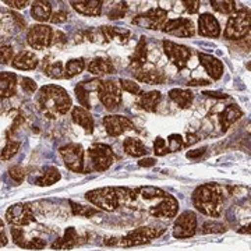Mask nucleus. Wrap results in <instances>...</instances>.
I'll use <instances>...</instances> for the list:
<instances>
[{"label": "nucleus", "mask_w": 251, "mask_h": 251, "mask_svg": "<svg viewBox=\"0 0 251 251\" xmlns=\"http://www.w3.org/2000/svg\"><path fill=\"white\" fill-rule=\"evenodd\" d=\"M36 102L41 110L45 113V116L49 119H56L57 116L66 115L73 106L70 95L59 85L42 87L38 92Z\"/></svg>", "instance_id": "nucleus-1"}, {"label": "nucleus", "mask_w": 251, "mask_h": 251, "mask_svg": "<svg viewBox=\"0 0 251 251\" xmlns=\"http://www.w3.org/2000/svg\"><path fill=\"white\" fill-rule=\"evenodd\" d=\"M193 204L201 214L212 218H219L224 206V190L216 183L202 184L193 193Z\"/></svg>", "instance_id": "nucleus-2"}, {"label": "nucleus", "mask_w": 251, "mask_h": 251, "mask_svg": "<svg viewBox=\"0 0 251 251\" xmlns=\"http://www.w3.org/2000/svg\"><path fill=\"white\" fill-rule=\"evenodd\" d=\"M138 197V190L130 188H115V187H102L91 190L85 194V198L91 204L98 206L99 211H108L112 212L117 209L120 198H130L135 200Z\"/></svg>", "instance_id": "nucleus-3"}, {"label": "nucleus", "mask_w": 251, "mask_h": 251, "mask_svg": "<svg viewBox=\"0 0 251 251\" xmlns=\"http://www.w3.org/2000/svg\"><path fill=\"white\" fill-rule=\"evenodd\" d=\"M249 34H250V10L240 9L234 11L227 21V25L225 29V38L239 41Z\"/></svg>", "instance_id": "nucleus-4"}, {"label": "nucleus", "mask_w": 251, "mask_h": 251, "mask_svg": "<svg viewBox=\"0 0 251 251\" xmlns=\"http://www.w3.org/2000/svg\"><path fill=\"white\" fill-rule=\"evenodd\" d=\"M163 233H165L163 227L143 226V227H137L134 230L128 232L125 237H122L120 244L123 247H135V246H141V244L152 242L153 239L159 237Z\"/></svg>", "instance_id": "nucleus-5"}, {"label": "nucleus", "mask_w": 251, "mask_h": 251, "mask_svg": "<svg viewBox=\"0 0 251 251\" xmlns=\"http://www.w3.org/2000/svg\"><path fill=\"white\" fill-rule=\"evenodd\" d=\"M92 169L97 172H105L115 162V153L106 144H94L88 150Z\"/></svg>", "instance_id": "nucleus-6"}, {"label": "nucleus", "mask_w": 251, "mask_h": 251, "mask_svg": "<svg viewBox=\"0 0 251 251\" xmlns=\"http://www.w3.org/2000/svg\"><path fill=\"white\" fill-rule=\"evenodd\" d=\"M98 95L100 102L108 110H115L122 103V91L116 81L105 80L100 81L98 85Z\"/></svg>", "instance_id": "nucleus-7"}, {"label": "nucleus", "mask_w": 251, "mask_h": 251, "mask_svg": "<svg viewBox=\"0 0 251 251\" xmlns=\"http://www.w3.org/2000/svg\"><path fill=\"white\" fill-rule=\"evenodd\" d=\"M53 29L45 25V24H38L34 25L28 31L27 42L35 50H42L48 46L52 45V39H53Z\"/></svg>", "instance_id": "nucleus-8"}, {"label": "nucleus", "mask_w": 251, "mask_h": 251, "mask_svg": "<svg viewBox=\"0 0 251 251\" xmlns=\"http://www.w3.org/2000/svg\"><path fill=\"white\" fill-rule=\"evenodd\" d=\"M60 155L67 169L75 173L84 172V150L80 144H67L60 148Z\"/></svg>", "instance_id": "nucleus-9"}, {"label": "nucleus", "mask_w": 251, "mask_h": 251, "mask_svg": "<svg viewBox=\"0 0 251 251\" xmlns=\"http://www.w3.org/2000/svg\"><path fill=\"white\" fill-rule=\"evenodd\" d=\"M168 21V11L156 7V9L148 10L147 13L140 14L133 20V24L147 29H162Z\"/></svg>", "instance_id": "nucleus-10"}, {"label": "nucleus", "mask_w": 251, "mask_h": 251, "mask_svg": "<svg viewBox=\"0 0 251 251\" xmlns=\"http://www.w3.org/2000/svg\"><path fill=\"white\" fill-rule=\"evenodd\" d=\"M197 232V216L193 211H186L176 219L173 225V237L188 239Z\"/></svg>", "instance_id": "nucleus-11"}, {"label": "nucleus", "mask_w": 251, "mask_h": 251, "mask_svg": "<svg viewBox=\"0 0 251 251\" xmlns=\"http://www.w3.org/2000/svg\"><path fill=\"white\" fill-rule=\"evenodd\" d=\"M163 50L166 56L179 70H183L191 57V50L187 46L175 44L172 41H163Z\"/></svg>", "instance_id": "nucleus-12"}, {"label": "nucleus", "mask_w": 251, "mask_h": 251, "mask_svg": "<svg viewBox=\"0 0 251 251\" xmlns=\"http://www.w3.org/2000/svg\"><path fill=\"white\" fill-rule=\"evenodd\" d=\"M6 221L14 226H25L32 224L35 218L28 204H14L6 211Z\"/></svg>", "instance_id": "nucleus-13"}, {"label": "nucleus", "mask_w": 251, "mask_h": 251, "mask_svg": "<svg viewBox=\"0 0 251 251\" xmlns=\"http://www.w3.org/2000/svg\"><path fill=\"white\" fill-rule=\"evenodd\" d=\"M165 32L171 35L179 36V38H190L196 34V27L194 23L190 18H176V20H169L162 28Z\"/></svg>", "instance_id": "nucleus-14"}, {"label": "nucleus", "mask_w": 251, "mask_h": 251, "mask_svg": "<svg viewBox=\"0 0 251 251\" xmlns=\"http://www.w3.org/2000/svg\"><path fill=\"white\" fill-rule=\"evenodd\" d=\"M103 126L106 128L109 135L112 137H119L126 131L134 130V125L130 119L120 115H109L103 117Z\"/></svg>", "instance_id": "nucleus-15"}, {"label": "nucleus", "mask_w": 251, "mask_h": 251, "mask_svg": "<svg viewBox=\"0 0 251 251\" xmlns=\"http://www.w3.org/2000/svg\"><path fill=\"white\" fill-rule=\"evenodd\" d=\"M177 212H179V201L171 194H166L162 202L150 209V214L155 218H166V219L175 218Z\"/></svg>", "instance_id": "nucleus-16"}, {"label": "nucleus", "mask_w": 251, "mask_h": 251, "mask_svg": "<svg viewBox=\"0 0 251 251\" xmlns=\"http://www.w3.org/2000/svg\"><path fill=\"white\" fill-rule=\"evenodd\" d=\"M198 34L208 38H218L221 35V25L212 14L204 13L198 18Z\"/></svg>", "instance_id": "nucleus-17"}, {"label": "nucleus", "mask_w": 251, "mask_h": 251, "mask_svg": "<svg viewBox=\"0 0 251 251\" xmlns=\"http://www.w3.org/2000/svg\"><path fill=\"white\" fill-rule=\"evenodd\" d=\"M198 59L201 64L204 66V69L206 70V73L211 75L212 80H219L222 75H224V63L221 62L218 57L212 56V54H206V53H198Z\"/></svg>", "instance_id": "nucleus-18"}, {"label": "nucleus", "mask_w": 251, "mask_h": 251, "mask_svg": "<svg viewBox=\"0 0 251 251\" xmlns=\"http://www.w3.org/2000/svg\"><path fill=\"white\" fill-rule=\"evenodd\" d=\"M72 119L75 125L81 126L88 134H92L95 125H94V117L88 109H84L82 106H74L72 110Z\"/></svg>", "instance_id": "nucleus-19"}, {"label": "nucleus", "mask_w": 251, "mask_h": 251, "mask_svg": "<svg viewBox=\"0 0 251 251\" xmlns=\"http://www.w3.org/2000/svg\"><path fill=\"white\" fill-rule=\"evenodd\" d=\"M70 4L80 14L90 16V17H98L100 11H102V4L103 3L99 1V0H84V1H72Z\"/></svg>", "instance_id": "nucleus-20"}, {"label": "nucleus", "mask_w": 251, "mask_h": 251, "mask_svg": "<svg viewBox=\"0 0 251 251\" xmlns=\"http://www.w3.org/2000/svg\"><path fill=\"white\" fill-rule=\"evenodd\" d=\"M100 84V80H92L90 82H80L77 87H75V95H77V99L81 103V106L84 109H90L91 108V102H90V91L92 90H98V85Z\"/></svg>", "instance_id": "nucleus-21"}, {"label": "nucleus", "mask_w": 251, "mask_h": 251, "mask_svg": "<svg viewBox=\"0 0 251 251\" xmlns=\"http://www.w3.org/2000/svg\"><path fill=\"white\" fill-rule=\"evenodd\" d=\"M147 41H145V36H141L138 45L135 48L134 53L131 54L130 57V69L133 72H138L141 70L144 66L147 64Z\"/></svg>", "instance_id": "nucleus-22"}, {"label": "nucleus", "mask_w": 251, "mask_h": 251, "mask_svg": "<svg viewBox=\"0 0 251 251\" xmlns=\"http://www.w3.org/2000/svg\"><path fill=\"white\" fill-rule=\"evenodd\" d=\"M240 117H243V110L237 105H227L219 115V122L222 126V130L226 131L232 125H234Z\"/></svg>", "instance_id": "nucleus-23"}, {"label": "nucleus", "mask_w": 251, "mask_h": 251, "mask_svg": "<svg viewBox=\"0 0 251 251\" xmlns=\"http://www.w3.org/2000/svg\"><path fill=\"white\" fill-rule=\"evenodd\" d=\"M162 99V94L159 91H150V92H144L138 95L137 99V105L147 112H155L159 102Z\"/></svg>", "instance_id": "nucleus-24"}, {"label": "nucleus", "mask_w": 251, "mask_h": 251, "mask_svg": "<svg viewBox=\"0 0 251 251\" xmlns=\"http://www.w3.org/2000/svg\"><path fill=\"white\" fill-rule=\"evenodd\" d=\"M17 77L13 73H0V99L16 95Z\"/></svg>", "instance_id": "nucleus-25"}, {"label": "nucleus", "mask_w": 251, "mask_h": 251, "mask_svg": "<svg viewBox=\"0 0 251 251\" xmlns=\"http://www.w3.org/2000/svg\"><path fill=\"white\" fill-rule=\"evenodd\" d=\"M78 239L80 236L77 233V230L74 227H67L64 236L52 244V249L53 250H72L78 244Z\"/></svg>", "instance_id": "nucleus-26"}, {"label": "nucleus", "mask_w": 251, "mask_h": 251, "mask_svg": "<svg viewBox=\"0 0 251 251\" xmlns=\"http://www.w3.org/2000/svg\"><path fill=\"white\" fill-rule=\"evenodd\" d=\"M13 66L18 70H34L38 66V57L32 52L23 50L13 59Z\"/></svg>", "instance_id": "nucleus-27"}, {"label": "nucleus", "mask_w": 251, "mask_h": 251, "mask_svg": "<svg viewBox=\"0 0 251 251\" xmlns=\"http://www.w3.org/2000/svg\"><path fill=\"white\" fill-rule=\"evenodd\" d=\"M102 34L105 41H117L120 44H127L128 38L131 35V32L126 28H119V27H102L100 28Z\"/></svg>", "instance_id": "nucleus-28"}, {"label": "nucleus", "mask_w": 251, "mask_h": 251, "mask_svg": "<svg viewBox=\"0 0 251 251\" xmlns=\"http://www.w3.org/2000/svg\"><path fill=\"white\" fill-rule=\"evenodd\" d=\"M88 70L95 75H105V74H113L116 72L113 63L109 59H103V57H95L88 66Z\"/></svg>", "instance_id": "nucleus-29"}, {"label": "nucleus", "mask_w": 251, "mask_h": 251, "mask_svg": "<svg viewBox=\"0 0 251 251\" xmlns=\"http://www.w3.org/2000/svg\"><path fill=\"white\" fill-rule=\"evenodd\" d=\"M31 14L39 23H45L52 17V6L49 1H44V0H38L32 3V9H31Z\"/></svg>", "instance_id": "nucleus-30"}, {"label": "nucleus", "mask_w": 251, "mask_h": 251, "mask_svg": "<svg viewBox=\"0 0 251 251\" xmlns=\"http://www.w3.org/2000/svg\"><path fill=\"white\" fill-rule=\"evenodd\" d=\"M169 98L181 109H187L191 106L193 100H194V94L188 90H179V88H175L171 90L169 92Z\"/></svg>", "instance_id": "nucleus-31"}, {"label": "nucleus", "mask_w": 251, "mask_h": 251, "mask_svg": "<svg viewBox=\"0 0 251 251\" xmlns=\"http://www.w3.org/2000/svg\"><path fill=\"white\" fill-rule=\"evenodd\" d=\"M134 77L138 81L141 82H147V84H163L166 77L165 74L161 73L159 70H155V69H151V70H138V72H134Z\"/></svg>", "instance_id": "nucleus-32"}, {"label": "nucleus", "mask_w": 251, "mask_h": 251, "mask_svg": "<svg viewBox=\"0 0 251 251\" xmlns=\"http://www.w3.org/2000/svg\"><path fill=\"white\" fill-rule=\"evenodd\" d=\"M125 151L127 155L134 156V158H140L144 156L148 152V148L144 145V143L138 138H127L125 141Z\"/></svg>", "instance_id": "nucleus-33"}, {"label": "nucleus", "mask_w": 251, "mask_h": 251, "mask_svg": "<svg viewBox=\"0 0 251 251\" xmlns=\"http://www.w3.org/2000/svg\"><path fill=\"white\" fill-rule=\"evenodd\" d=\"M60 177H62L60 176V172L57 171L54 166H50V168H48V171L45 172L44 176H41L39 179L36 180V184L41 186V187H44V186H52L56 181H59Z\"/></svg>", "instance_id": "nucleus-34"}, {"label": "nucleus", "mask_w": 251, "mask_h": 251, "mask_svg": "<svg viewBox=\"0 0 251 251\" xmlns=\"http://www.w3.org/2000/svg\"><path fill=\"white\" fill-rule=\"evenodd\" d=\"M84 67H85V62L82 57L69 60V63L66 64V70H64V78H72L74 75L80 74L84 70Z\"/></svg>", "instance_id": "nucleus-35"}, {"label": "nucleus", "mask_w": 251, "mask_h": 251, "mask_svg": "<svg viewBox=\"0 0 251 251\" xmlns=\"http://www.w3.org/2000/svg\"><path fill=\"white\" fill-rule=\"evenodd\" d=\"M138 190V196H141L144 200H153V198H163L166 196V193L162 188L153 187V186H147V187H140Z\"/></svg>", "instance_id": "nucleus-36"}, {"label": "nucleus", "mask_w": 251, "mask_h": 251, "mask_svg": "<svg viewBox=\"0 0 251 251\" xmlns=\"http://www.w3.org/2000/svg\"><path fill=\"white\" fill-rule=\"evenodd\" d=\"M44 72L50 78H56V80L64 78V70H63V64L60 62L46 63V66H44Z\"/></svg>", "instance_id": "nucleus-37"}, {"label": "nucleus", "mask_w": 251, "mask_h": 251, "mask_svg": "<svg viewBox=\"0 0 251 251\" xmlns=\"http://www.w3.org/2000/svg\"><path fill=\"white\" fill-rule=\"evenodd\" d=\"M211 6L222 14H229L236 10V1L233 0H212Z\"/></svg>", "instance_id": "nucleus-38"}, {"label": "nucleus", "mask_w": 251, "mask_h": 251, "mask_svg": "<svg viewBox=\"0 0 251 251\" xmlns=\"http://www.w3.org/2000/svg\"><path fill=\"white\" fill-rule=\"evenodd\" d=\"M70 205H72L73 214H74V215L84 216V218H91L92 215H95V214H98L99 212V209H95V208H92V206L80 205V204H75V202H73V201H70Z\"/></svg>", "instance_id": "nucleus-39"}, {"label": "nucleus", "mask_w": 251, "mask_h": 251, "mask_svg": "<svg viewBox=\"0 0 251 251\" xmlns=\"http://www.w3.org/2000/svg\"><path fill=\"white\" fill-rule=\"evenodd\" d=\"M20 145H21V144L18 143V141L7 140V144H6V147L3 148L0 158H1L3 161H9V159H11V158L17 153L18 150H20Z\"/></svg>", "instance_id": "nucleus-40"}, {"label": "nucleus", "mask_w": 251, "mask_h": 251, "mask_svg": "<svg viewBox=\"0 0 251 251\" xmlns=\"http://www.w3.org/2000/svg\"><path fill=\"white\" fill-rule=\"evenodd\" d=\"M204 234L209 233H225L226 232V226L221 222H212V221H208L205 224L202 225V230Z\"/></svg>", "instance_id": "nucleus-41"}, {"label": "nucleus", "mask_w": 251, "mask_h": 251, "mask_svg": "<svg viewBox=\"0 0 251 251\" xmlns=\"http://www.w3.org/2000/svg\"><path fill=\"white\" fill-rule=\"evenodd\" d=\"M119 85H120V88H123L126 92H130V94H133V95H140V94H141L140 85H138L137 82H134L133 80L120 78V80H119Z\"/></svg>", "instance_id": "nucleus-42"}, {"label": "nucleus", "mask_w": 251, "mask_h": 251, "mask_svg": "<svg viewBox=\"0 0 251 251\" xmlns=\"http://www.w3.org/2000/svg\"><path fill=\"white\" fill-rule=\"evenodd\" d=\"M166 145H168L169 152H177L179 150H181V147L184 145V141H183V138H181L180 134H172L169 135Z\"/></svg>", "instance_id": "nucleus-43"}, {"label": "nucleus", "mask_w": 251, "mask_h": 251, "mask_svg": "<svg viewBox=\"0 0 251 251\" xmlns=\"http://www.w3.org/2000/svg\"><path fill=\"white\" fill-rule=\"evenodd\" d=\"M13 59H14L13 46H0V63L7 64L9 62H13Z\"/></svg>", "instance_id": "nucleus-44"}, {"label": "nucleus", "mask_w": 251, "mask_h": 251, "mask_svg": "<svg viewBox=\"0 0 251 251\" xmlns=\"http://www.w3.org/2000/svg\"><path fill=\"white\" fill-rule=\"evenodd\" d=\"M127 11V3L126 1H120L117 6H115L113 9L109 11L108 17L110 20H117V18H122Z\"/></svg>", "instance_id": "nucleus-45"}, {"label": "nucleus", "mask_w": 251, "mask_h": 251, "mask_svg": "<svg viewBox=\"0 0 251 251\" xmlns=\"http://www.w3.org/2000/svg\"><path fill=\"white\" fill-rule=\"evenodd\" d=\"M153 152L156 153L158 156H163L169 152L168 145H166V140H163L162 137H158L153 143Z\"/></svg>", "instance_id": "nucleus-46"}, {"label": "nucleus", "mask_w": 251, "mask_h": 251, "mask_svg": "<svg viewBox=\"0 0 251 251\" xmlns=\"http://www.w3.org/2000/svg\"><path fill=\"white\" fill-rule=\"evenodd\" d=\"M11 236H13V240L14 243L20 246V247H23L24 249V246H25V240H24V233H23V230L21 229H17V227H13L11 229Z\"/></svg>", "instance_id": "nucleus-47"}, {"label": "nucleus", "mask_w": 251, "mask_h": 251, "mask_svg": "<svg viewBox=\"0 0 251 251\" xmlns=\"http://www.w3.org/2000/svg\"><path fill=\"white\" fill-rule=\"evenodd\" d=\"M10 176H11V179H14L16 181H23L24 177H25V171L21 168V166H13V168H10Z\"/></svg>", "instance_id": "nucleus-48"}, {"label": "nucleus", "mask_w": 251, "mask_h": 251, "mask_svg": "<svg viewBox=\"0 0 251 251\" xmlns=\"http://www.w3.org/2000/svg\"><path fill=\"white\" fill-rule=\"evenodd\" d=\"M46 247V242L42 239H32L28 243H25L24 249H29V250H42Z\"/></svg>", "instance_id": "nucleus-49"}, {"label": "nucleus", "mask_w": 251, "mask_h": 251, "mask_svg": "<svg viewBox=\"0 0 251 251\" xmlns=\"http://www.w3.org/2000/svg\"><path fill=\"white\" fill-rule=\"evenodd\" d=\"M21 87H23V90L27 91L29 94H34L36 91V82L31 78H28V77H24L21 80Z\"/></svg>", "instance_id": "nucleus-50"}, {"label": "nucleus", "mask_w": 251, "mask_h": 251, "mask_svg": "<svg viewBox=\"0 0 251 251\" xmlns=\"http://www.w3.org/2000/svg\"><path fill=\"white\" fill-rule=\"evenodd\" d=\"M69 17V14H67V11H64V10H59V11H56L52 14V17H50V21L53 23V24H60V23H64L66 20Z\"/></svg>", "instance_id": "nucleus-51"}, {"label": "nucleus", "mask_w": 251, "mask_h": 251, "mask_svg": "<svg viewBox=\"0 0 251 251\" xmlns=\"http://www.w3.org/2000/svg\"><path fill=\"white\" fill-rule=\"evenodd\" d=\"M4 3L13 9H24L25 6H28L27 0H4Z\"/></svg>", "instance_id": "nucleus-52"}, {"label": "nucleus", "mask_w": 251, "mask_h": 251, "mask_svg": "<svg viewBox=\"0 0 251 251\" xmlns=\"http://www.w3.org/2000/svg\"><path fill=\"white\" fill-rule=\"evenodd\" d=\"M183 4H184V9L187 13L190 14H194V13H197L198 9H200V1H183Z\"/></svg>", "instance_id": "nucleus-53"}, {"label": "nucleus", "mask_w": 251, "mask_h": 251, "mask_svg": "<svg viewBox=\"0 0 251 251\" xmlns=\"http://www.w3.org/2000/svg\"><path fill=\"white\" fill-rule=\"evenodd\" d=\"M66 42H67V38H66V35H64L63 32H60V31L53 32L52 44H54V45H63V44H66Z\"/></svg>", "instance_id": "nucleus-54"}, {"label": "nucleus", "mask_w": 251, "mask_h": 251, "mask_svg": "<svg viewBox=\"0 0 251 251\" xmlns=\"http://www.w3.org/2000/svg\"><path fill=\"white\" fill-rule=\"evenodd\" d=\"M211 81L202 80V78H197V80H190L188 81V87H198V85H209Z\"/></svg>", "instance_id": "nucleus-55"}, {"label": "nucleus", "mask_w": 251, "mask_h": 251, "mask_svg": "<svg viewBox=\"0 0 251 251\" xmlns=\"http://www.w3.org/2000/svg\"><path fill=\"white\" fill-rule=\"evenodd\" d=\"M205 151H206L205 147H202V148H200V150H194V151H188L187 158H198V156L204 155Z\"/></svg>", "instance_id": "nucleus-56"}, {"label": "nucleus", "mask_w": 251, "mask_h": 251, "mask_svg": "<svg viewBox=\"0 0 251 251\" xmlns=\"http://www.w3.org/2000/svg\"><path fill=\"white\" fill-rule=\"evenodd\" d=\"M205 97H209V98H216V99H226L227 95L226 94H222V92H204Z\"/></svg>", "instance_id": "nucleus-57"}, {"label": "nucleus", "mask_w": 251, "mask_h": 251, "mask_svg": "<svg viewBox=\"0 0 251 251\" xmlns=\"http://www.w3.org/2000/svg\"><path fill=\"white\" fill-rule=\"evenodd\" d=\"M155 159L152 158H147V159H141V161L138 162V165L140 166H145V168H148V166H153L155 165Z\"/></svg>", "instance_id": "nucleus-58"}, {"label": "nucleus", "mask_w": 251, "mask_h": 251, "mask_svg": "<svg viewBox=\"0 0 251 251\" xmlns=\"http://www.w3.org/2000/svg\"><path fill=\"white\" fill-rule=\"evenodd\" d=\"M198 141V135L194 134V133H188L187 134V141H186V145H193Z\"/></svg>", "instance_id": "nucleus-59"}]
</instances>
